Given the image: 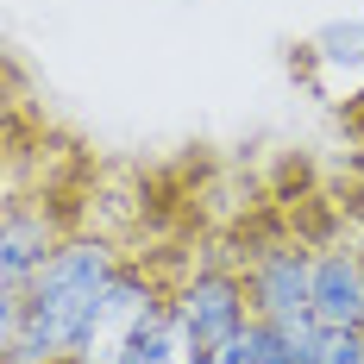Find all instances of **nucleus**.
Here are the masks:
<instances>
[{
    "label": "nucleus",
    "instance_id": "obj_10",
    "mask_svg": "<svg viewBox=\"0 0 364 364\" xmlns=\"http://www.w3.org/2000/svg\"><path fill=\"white\" fill-rule=\"evenodd\" d=\"M57 364H75V358H57Z\"/></svg>",
    "mask_w": 364,
    "mask_h": 364
},
{
    "label": "nucleus",
    "instance_id": "obj_1",
    "mask_svg": "<svg viewBox=\"0 0 364 364\" xmlns=\"http://www.w3.org/2000/svg\"><path fill=\"white\" fill-rule=\"evenodd\" d=\"M119 264H126V252H119L113 232L75 226L70 239L32 270V283L13 301H0V352H6V364L75 358V346H82V333L95 321L107 283L119 277Z\"/></svg>",
    "mask_w": 364,
    "mask_h": 364
},
{
    "label": "nucleus",
    "instance_id": "obj_2",
    "mask_svg": "<svg viewBox=\"0 0 364 364\" xmlns=\"http://www.w3.org/2000/svg\"><path fill=\"white\" fill-rule=\"evenodd\" d=\"M170 301H176V283L157 264H145V257H126L119 277L107 283V295H101L88 333H82V346H75V364H126L132 346L145 339V327Z\"/></svg>",
    "mask_w": 364,
    "mask_h": 364
},
{
    "label": "nucleus",
    "instance_id": "obj_9",
    "mask_svg": "<svg viewBox=\"0 0 364 364\" xmlns=\"http://www.w3.org/2000/svg\"><path fill=\"white\" fill-rule=\"evenodd\" d=\"M314 364H364V327H327Z\"/></svg>",
    "mask_w": 364,
    "mask_h": 364
},
{
    "label": "nucleus",
    "instance_id": "obj_8",
    "mask_svg": "<svg viewBox=\"0 0 364 364\" xmlns=\"http://www.w3.org/2000/svg\"><path fill=\"white\" fill-rule=\"evenodd\" d=\"M308 50H314L327 70H346V82H358V75H364V26H358V19H346V26H327V32L314 38Z\"/></svg>",
    "mask_w": 364,
    "mask_h": 364
},
{
    "label": "nucleus",
    "instance_id": "obj_3",
    "mask_svg": "<svg viewBox=\"0 0 364 364\" xmlns=\"http://www.w3.org/2000/svg\"><path fill=\"white\" fill-rule=\"evenodd\" d=\"M75 226L63 220V208L50 201V195H6V214H0V301H13V295L32 283V270L44 257L57 252L63 239H70Z\"/></svg>",
    "mask_w": 364,
    "mask_h": 364
},
{
    "label": "nucleus",
    "instance_id": "obj_5",
    "mask_svg": "<svg viewBox=\"0 0 364 364\" xmlns=\"http://www.w3.org/2000/svg\"><path fill=\"white\" fill-rule=\"evenodd\" d=\"M245 289H252V314L257 321H295V314H308V301H314V252L301 245V239H270V245H257L245 252Z\"/></svg>",
    "mask_w": 364,
    "mask_h": 364
},
{
    "label": "nucleus",
    "instance_id": "obj_6",
    "mask_svg": "<svg viewBox=\"0 0 364 364\" xmlns=\"http://www.w3.org/2000/svg\"><path fill=\"white\" fill-rule=\"evenodd\" d=\"M321 327H364V239H333L314 252V301Z\"/></svg>",
    "mask_w": 364,
    "mask_h": 364
},
{
    "label": "nucleus",
    "instance_id": "obj_7",
    "mask_svg": "<svg viewBox=\"0 0 364 364\" xmlns=\"http://www.w3.org/2000/svg\"><path fill=\"white\" fill-rule=\"evenodd\" d=\"M126 364H208V346L188 333V321H182L176 301H170V308L145 327V339L132 346V358H126Z\"/></svg>",
    "mask_w": 364,
    "mask_h": 364
},
{
    "label": "nucleus",
    "instance_id": "obj_4",
    "mask_svg": "<svg viewBox=\"0 0 364 364\" xmlns=\"http://www.w3.org/2000/svg\"><path fill=\"white\" fill-rule=\"evenodd\" d=\"M176 314L188 321V333L201 346H226L239 327H252V289H245V270L239 264H201L176 277Z\"/></svg>",
    "mask_w": 364,
    "mask_h": 364
}]
</instances>
